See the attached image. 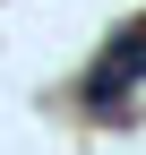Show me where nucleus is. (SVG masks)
Segmentation results:
<instances>
[{"mask_svg": "<svg viewBox=\"0 0 146 155\" xmlns=\"http://www.w3.org/2000/svg\"><path fill=\"white\" fill-rule=\"evenodd\" d=\"M146 78V26H129V35H112V52L95 61V78H86V104H120Z\"/></svg>", "mask_w": 146, "mask_h": 155, "instance_id": "1", "label": "nucleus"}]
</instances>
